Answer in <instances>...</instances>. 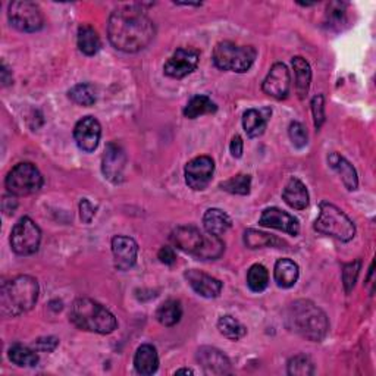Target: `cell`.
<instances>
[{
	"label": "cell",
	"instance_id": "1",
	"mask_svg": "<svg viewBox=\"0 0 376 376\" xmlns=\"http://www.w3.org/2000/svg\"><path fill=\"white\" fill-rule=\"evenodd\" d=\"M109 40L115 49L125 53H135L146 49L156 34V28L149 15L137 5L114 11L107 24Z\"/></svg>",
	"mask_w": 376,
	"mask_h": 376
},
{
	"label": "cell",
	"instance_id": "2",
	"mask_svg": "<svg viewBox=\"0 0 376 376\" xmlns=\"http://www.w3.org/2000/svg\"><path fill=\"white\" fill-rule=\"evenodd\" d=\"M287 323L291 331L313 342L322 341L329 329L325 311L310 300L294 302L287 311Z\"/></svg>",
	"mask_w": 376,
	"mask_h": 376
},
{
	"label": "cell",
	"instance_id": "3",
	"mask_svg": "<svg viewBox=\"0 0 376 376\" xmlns=\"http://www.w3.org/2000/svg\"><path fill=\"white\" fill-rule=\"evenodd\" d=\"M39 299V282L29 275H20L5 282L0 293V306L5 318H15L33 309Z\"/></svg>",
	"mask_w": 376,
	"mask_h": 376
},
{
	"label": "cell",
	"instance_id": "4",
	"mask_svg": "<svg viewBox=\"0 0 376 376\" xmlns=\"http://www.w3.org/2000/svg\"><path fill=\"white\" fill-rule=\"evenodd\" d=\"M69 318L76 328L102 335L114 333L118 326L112 313L91 299H76L71 306Z\"/></svg>",
	"mask_w": 376,
	"mask_h": 376
},
{
	"label": "cell",
	"instance_id": "5",
	"mask_svg": "<svg viewBox=\"0 0 376 376\" xmlns=\"http://www.w3.org/2000/svg\"><path fill=\"white\" fill-rule=\"evenodd\" d=\"M319 217L315 222V229L323 235H329L340 241L347 243L354 239L356 225L351 219L338 209L333 203L322 201L319 205Z\"/></svg>",
	"mask_w": 376,
	"mask_h": 376
},
{
	"label": "cell",
	"instance_id": "6",
	"mask_svg": "<svg viewBox=\"0 0 376 376\" xmlns=\"http://www.w3.org/2000/svg\"><path fill=\"white\" fill-rule=\"evenodd\" d=\"M257 56L253 46H237L231 41L217 43L213 51L215 65L222 71L243 74L252 68Z\"/></svg>",
	"mask_w": 376,
	"mask_h": 376
},
{
	"label": "cell",
	"instance_id": "7",
	"mask_svg": "<svg viewBox=\"0 0 376 376\" xmlns=\"http://www.w3.org/2000/svg\"><path fill=\"white\" fill-rule=\"evenodd\" d=\"M5 185L13 196H29L39 192L43 185L40 170L29 162L18 163L8 174Z\"/></svg>",
	"mask_w": 376,
	"mask_h": 376
},
{
	"label": "cell",
	"instance_id": "8",
	"mask_svg": "<svg viewBox=\"0 0 376 376\" xmlns=\"http://www.w3.org/2000/svg\"><path fill=\"white\" fill-rule=\"evenodd\" d=\"M41 241V231L28 216L21 217L11 232V247L20 256L34 255Z\"/></svg>",
	"mask_w": 376,
	"mask_h": 376
},
{
	"label": "cell",
	"instance_id": "9",
	"mask_svg": "<svg viewBox=\"0 0 376 376\" xmlns=\"http://www.w3.org/2000/svg\"><path fill=\"white\" fill-rule=\"evenodd\" d=\"M8 18L12 27L24 33H36L44 25L43 13L34 2L28 0H18V2L9 4Z\"/></svg>",
	"mask_w": 376,
	"mask_h": 376
},
{
	"label": "cell",
	"instance_id": "10",
	"mask_svg": "<svg viewBox=\"0 0 376 376\" xmlns=\"http://www.w3.org/2000/svg\"><path fill=\"white\" fill-rule=\"evenodd\" d=\"M215 172V162L209 156H199L185 166V182L196 192H201L209 185Z\"/></svg>",
	"mask_w": 376,
	"mask_h": 376
},
{
	"label": "cell",
	"instance_id": "11",
	"mask_svg": "<svg viewBox=\"0 0 376 376\" xmlns=\"http://www.w3.org/2000/svg\"><path fill=\"white\" fill-rule=\"evenodd\" d=\"M199 59L200 55L194 49H178L166 60V64L163 65V72L170 78L181 80V78L192 74L197 68Z\"/></svg>",
	"mask_w": 376,
	"mask_h": 376
},
{
	"label": "cell",
	"instance_id": "12",
	"mask_svg": "<svg viewBox=\"0 0 376 376\" xmlns=\"http://www.w3.org/2000/svg\"><path fill=\"white\" fill-rule=\"evenodd\" d=\"M100 135H102V127L100 122L96 118L86 116L81 121H78L75 125L74 130L75 143L83 152L91 153L96 150L99 146Z\"/></svg>",
	"mask_w": 376,
	"mask_h": 376
},
{
	"label": "cell",
	"instance_id": "13",
	"mask_svg": "<svg viewBox=\"0 0 376 376\" xmlns=\"http://www.w3.org/2000/svg\"><path fill=\"white\" fill-rule=\"evenodd\" d=\"M291 86V76L290 71L284 64H275L268 76L264 78L262 84V90L268 94V96L282 100L288 96Z\"/></svg>",
	"mask_w": 376,
	"mask_h": 376
},
{
	"label": "cell",
	"instance_id": "14",
	"mask_svg": "<svg viewBox=\"0 0 376 376\" xmlns=\"http://www.w3.org/2000/svg\"><path fill=\"white\" fill-rule=\"evenodd\" d=\"M125 165H127V154H125L123 149L116 143H109L102 161L103 175L115 184L121 182L123 178Z\"/></svg>",
	"mask_w": 376,
	"mask_h": 376
},
{
	"label": "cell",
	"instance_id": "15",
	"mask_svg": "<svg viewBox=\"0 0 376 376\" xmlns=\"http://www.w3.org/2000/svg\"><path fill=\"white\" fill-rule=\"evenodd\" d=\"M259 225L279 229L282 232H287L290 235H294V237H295V235H299V232H300L299 219L294 217L293 215H290V213H287L284 210L278 209V208L264 209L262 216H260Z\"/></svg>",
	"mask_w": 376,
	"mask_h": 376
},
{
	"label": "cell",
	"instance_id": "16",
	"mask_svg": "<svg viewBox=\"0 0 376 376\" xmlns=\"http://www.w3.org/2000/svg\"><path fill=\"white\" fill-rule=\"evenodd\" d=\"M112 253L115 260V268L118 271H130L137 262L138 244L123 235H116L112 240Z\"/></svg>",
	"mask_w": 376,
	"mask_h": 376
},
{
	"label": "cell",
	"instance_id": "17",
	"mask_svg": "<svg viewBox=\"0 0 376 376\" xmlns=\"http://www.w3.org/2000/svg\"><path fill=\"white\" fill-rule=\"evenodd\" d=\"M197 362L208 375H227L231 372L229 358L215 347H201L197 351Z\"/></svg>",
	"mask_w": 376,
	"mask_h": 376
},
{
	"label": "cell",
	"instance_id": "18",
	"mask_svg": "<svg viewBox=\"0 0 376 376\" xmlns=\"http://www.w3.org/2000/svg\"><path fill=\"white\" fill-rule=\"evenodd\" d=\"M185 279L188 281L190 287L205 299H215L222 291V282L201 272L197 269H190L185 272Z\"/></svg>",
	"mask_w": 376,
	"mask_h": 376
},
{
	"label": "cell",
	"instance_id": "19",
	"mask_svg": "<svg viewBox=\"0 0 376 376\" xmlns=\"http://www.w3.org/2000/svg\"><path fill=\"white\" fill-rule=\"evenodd\" d=\"M203 235L196 227H178L170 235L174 246L185 253L196 255L203 243Z\"/></svg>",
	"mask_w": 376,
	"mask_h": 376
},
{
	"label": "cell",
	"instance_id": "20",
	"mask_svg": "<svg viewBox=\"0 0 376 376\" xmlns=\"http://www.w3.org/2000/svg\"><path fill=\"white\" fill-rule=\"evenodd\" d=\"M271 115V109H260V111H257V109H248V111H246L243 115V127L247 135L250 138L260 137L266 130Z\"/></svg>",
	"mask_w": 376,
	"mask_h": 376
},
{
	"label": "cell",
	"instance_id": "21",
	"mask_svg": "<svg viewBox=\"0 0 376 376\" xmlns=\"http://www.w3.org/2000/svg\"><path fill=\"white\" fill-rule=\"evenodd\" d=\"M282 199L293 209L303 210L309 206V193L299 178H291L282 192Z\"/></svg>",
	"mask_w": 376,
	"mask_h": 376
},
{
	"label": "cell",
	"instance_id": "22",
	"mask_svg": "<svg viewBox=\"0 0 376 376\" xmlns=\"http://www.w3.org/2000/svg\"><path fill=\"white\" fill-rule=\"evenodd\" d=\"M328 162L334 170H337V174L340 175L342 184L347 187V190L354 192L358 185V178H357V172H356L354 166L338 153L329 154Z\"/></svg>",
	"mask_w": 376,
	"mask_h": 376
},
{
	"label": "cell",
	"instance_id": "23",
	"mask_svg": "<svg viewBox=\"0 0 376 376\" xmlns=\"http://www.w3.org/2000/svg\"><path fill=\"white\" fill-rule=\"evenodd\" d=\"M134 366L140 375H153L159 368L158 351L150 344L138 347L134 356Z\"/></svg>",
	"mask_w": 376,
	"mask_h": 376
},
{
	"label": "cell",
	"instance_id": "24",
	"mask_svg": "<svg viewBox=\"0 0 376 376\" xmlns=\"http://www.w3.org/2000/svg\"><path fill=\"white\" fill-rule=\"evenodd\" d=\"M300 271L299 266H297L295 262L290 259H279L275 263V269H274V278L278 287L281 288H291L295 286V282L299 281Z\"/></svg>",
	"mask_w": 376,
	"mask_h": 376
},
{
	"label": "cell",
	"instance_id": "25",
	"mask_svg": "<svg viewBox=\"0 0 376 376\" xmlns=\"http://www.w3.org/2000/svg\"><path fill=\"white\" fill-rule=\"evenodd\" d=\"M232 225L231 217L221 209H209L203 216V227L210 235L221 237Z\"/></svg>",
	"mask_w": 376,
	"mask_h": 376
},
{
	"label": "cell",
	"instance_id": "26",
	"mask_svg": "<svg viewBox=\"0 0 376 376\" xmlns=\"http://www.w3.org/2000/svg\"><path fill=\"white\" fill-rule=\"evenodd\" d=\"M293 68L295 74V90L297 94H299L300 99H304L309 93L310 83H311V69L309 62L302 58V56H295L293 58Z\"/></svg>",
	"mask_w": 376,
	"mask_h": 376
},
{
	"label": "cell",
	"instance_id": "27",
	"mask_svg": "<svg viewBox=\"0 0 376 376\" xmlns=\"http://www.w3.org/2000/svg\"><path fill=\"white\" fill-rule=\"evenodd\" d=\"M217 111V106L212 99L208 96H203V94H199V96H194L190 99V102L187 103L184 107V116L188 119H196L203 115H210Z\"/></svg>",
	"mask_w": 376,
	"mask_h": 376
},
{
	"label": "cell",
	"instance_id": "28",
	"mask_svg": "<svg viewBox=\"0 0 376 376\" xmlns=\"http://www.w3.org/2000/svg\"><path fill=\"white\" fill-rule=\"evenodd\" d=\"M76 43H78V49L87 56L96 55L100 49V39L96 33V29L90 25H83L78 28Z\"/></svg>",
	"mask_w": 376,
	"mask_h": 376
},
{
	"label": "cell",
	"instance_id": "29",
	"mask_svg": "<svg viewBox=\"0 0 376 376\" xmlns=\"http://www.w3.org/2000/svg\"><path fill=\"white\" fill-rule=\"evenodd\" d=\"M224 252H225L224 241L219 237H216V235L208 234L203 237V243L194 256L201 260H215L221 257Z\"/></svg>",
	"mask_w": 376,
	"mask_h": 376
},
{
	"label": "cell",
	"instance_id": "30",
	"mask_svg": "<svg viewBox=\"0 0 376 376\" xmlns=\"http://www.w3.org/2000/svg\"><path fill=\"white\" fill-rule=\"evenodd\" d=\"M182 318V307L178 300H166L156 311V319L163 326H174Z\"/></svg>",
	"mask_w": 376,
	"mask_h": 376
},
{
	"label": "cell",
	"instance_id": "31",
	"mask_svg": "<svg viewBox=\"0 0 376 376\" xmlns=\"http://www.w3.org/2000/svg\"><path fill=\"white\" fill-rule=\"evenodd\" d=\"M9 360L21 368H34L39 363V354L22 344H13L9 349Z\"/></svg>",
	"mask_w": 376,
	"mask_h": 376
},
{
	"label": "cell",
	"instance_id": "32",
	"mask_svg": "<svg viewBox=\"0 0 376 376\" xmlns=\"http://www.w3.org/2000/svg\"><path fill=\"white\" fill-rule=\"evenodd\" d=\"M247 286L255 293H262L269 286V272L263 264H253L247 272Z\"/></svg>",
	"mask_w": 376,
	"mask_h": 376
},
{
	"label": "cell",
	"instance_id": "33",
	"mask_svg": "<svg viewBox=\"0 0 376 376\" xmlns=\"http://www.w3.org/2000/svg\"><path fill=\"white\" fill-rule=\"evenodd\" d=\"M217 329L224 337H227L228 340H232V341L241 340L247 333L246 326L240 321H237L232 316H228V315L222 316L221 319L217 321Z\"/></svg>",
	"mask_w": 376,
	"mask_h": 376
},
{
	"label": "cell",
	"instance_id": "34",
	"mask_svg": "<svg viewBox=\"0 0 376 376\" xmlns=\"http://www.w3.org/2000/svg\"><path fill=\"white\" fill-rule=\"evenodd\" d=\"M224 192H228L231 194L239 196H247L250 194V188H252V177L246 174H239L224 182L219 184Z\"/></svg>",
	"mask_w": 376,
	"mask_h": 376
},
{
	"label": "cell",
	"instance_id": "35",
	"mask_svg": "<svg viewBox=\"0 0 376 376\" xmlns=\"http://www.w3.org/2000/svg\"><path fill=\"white\" fill-rule=\"evenodd\" d=\"M69 98L72 102L81 106H91L96 103V90L91 84L83 83L69 90Z\"/></svg>",
	"mask_w": 376,
	"mask_h": 376
},
{
	"label": "cell",
	"instance_id": "36",
	"mask_svg": "<svg viewBox=\"0 0 376 376\" xmlns=\"http://www.w3.org/2000/svg\"><path fill=\"white\" fill-rule=\"evenodd\" d=\"M288 375L293 376H309L315 373V365L310 360V357L304 354L294 356L288 360Z\"/></svg>",
	"mask_w": 376,
	"mask_h": 376
},
{
	"label": "cell",
	"instance_id": "37",
	"mask_svg": "<svg viewBox=\"0 0 376 376\" xmlns=\"http://www.w3.org/2000/svg\"><path fill=\"white\" fill-rule=\"evenodd\" d=\"M244 243L248 248H262V247H269L278 243V240L272 235L260 232L256 229H247L244 234Z\"/></svg>",
	"mask_w": 376,
	"mask_h": 376
},
{
	"label": "cell",
	"instance_id": "38",
	"mask_svg": "<svg viewBox=\"0 0 376 376\" xmlns=\"http://www.w3.org/2000/svg\"><path fill=\"white\" fill-rule=\"evenodd\" d=\"M360 266H362V262H360L358 259L351 262V263L344 264V268H342V284H344V290H346L347 294L351 293V290L356 286V281H357L358 274H360Z\"/></svg>",
	"mask_w": 376,
	"mask_h": 376
},
{
	"label": "cell",
	"instance_id": "39",
	"mask_svg": "<svg viewBox=\"0 0 376 376\" xmlns=\"http://www.w3.org/2000/svg\"><path fill=\"white\" fill-rule=\"evenodd\" d=\"M288 134H290V138L293 141L294 147L303 149L307 145V131L303 127V123L291 122L290 128H288Z\"/></svg>",
	"mask_w": 376,
	"mask_h": 376
},
{
	"label": "cell",
	"instance_id": "40",
	"mask_svg": "<svg viewBox=\"0 0 376 376\" xmlns=\"http://www.w3.org/2000/svg\"><path fill=\"white\" fill-rule=\"evenodd\" d=\"M346 4H331L328 6V21L331 25H341L344 21H346Z\"/></svg>",
	"mask_w": 376,
	"mask_h": 376
},
{
	"label": "cell",
	"instance_id": "41",
	"mask_svg": "<svg viewBox=\"0 0 376 376\" xmlns=\"http://www.w3.org/2000/svg\"><path fill=\"white\" fill-rule=\"evenodd\" d=\"M311 112L313 119H315V127L319 130L325 122V100L322 94H318V96L311 99Z\"/></svg>",
	"mask_w": 376,
	"mask_h": 376
},
{
	"label": "cell",
	"instance_id": "42",
	"mask_svg": "<svg viewBox=\"0 0 376 376\" xmlns=\"http://www.w3.org/2000/svg\"><path fill=\"white\" fill-rule=\"evenodd\" d=\"M58 344H59V340L56 337H43L34 342V347L37 351L51 353L58 347Z\"/></svg>",
	"mask_w": 376,
	"mask_h": 376
},
{
	"label": "cell",
	"instance_id": "43",
	"mask_svg": "<svg viewBox=\"0 0 376 376\" xmlns=\"http://www.w3.org/2000/svg\"><path fill=\"white\" fill-rule=\"evenodd\" d=\"M94 215H96V208H94L87 199H83L80 203V216L81 221L86 224H90L93 221Z\"/></svg>",
	"mask_w": 376,
	"mask_h": 376
},
{
	"label": "cell",
	"instance_id": "44",
	"mask_svg": "<svg viewBox=\"0 0 376 376\" xmlns=\"http://www.w3.org/2000/svg\"><path fill=\"white\" fill-rule=\"evenodd\" d=\"M158 257L162 263L165 264H174L177 262V255H175V250L172 248V247H162L159 250V253H158Z\"/></svg>",
	"mask_w": 376,
	"mask_h": 376
},
{
	"label": "cell",
	"instance_id": "45",
	"mask_svg": "<svg viewBox=\"0 0 376 376\" xmlns=\"http://www.w3.org/2000/svg\"><path fill=\"white\" fill-rule=\"evenodd\" d=\"M229 150H231V154L234 156V158H237V159L241 158L243 150H244V145H243V138L240 135H235L232 138Z\"/></svg>",
	"mask_w": 376,
	"mask_h": 376
},
{
	"label": "cell",
	"instance_id": "46",
	"mask_svg": "<svg viewBox=\"0 0 376 376\" xmlns=\"http://www.w3.org/2000/svg\"><path fill=\"white\" fill-rule=\"evenodd\" d=\"M17 208H18V201H17V199H15L13 194L11 197L9 196H5L4 197V212L6 215L13 213L15 209H17Z\"/></svg>",
	"mask_w": 376,
	"mask_h": 376
},
{
	"label": "cell",
	"instance_id": "47",
	"mask_svg": "<svg viewBox=\"0 0 376 376\" xmlns=\"http://www.w3.org/2000/svg\"><path fill=\"white\" fill-rule=\"evenodd\" d=\"M2 83L5 87L12 83V74L9 72V68L5 64H2Z\"/></svg>",
	"mask_w": 376,
	"mask_h": 376
},
{
	"label": "cell",
	"instance_id": "48",
	"mask_svg": "<svg viewBox=\"0 0 376 376\" xmlns=\"http://www.w3.org/2000/svg\"><path fill=\"white\" fill-rule=\"evenodd\" d=\"M175 375H194V370L192 369H180L175 372Z\"/></svg>",
	"mask_w": 376,
	"mask_h": 376
}]
</instances>
